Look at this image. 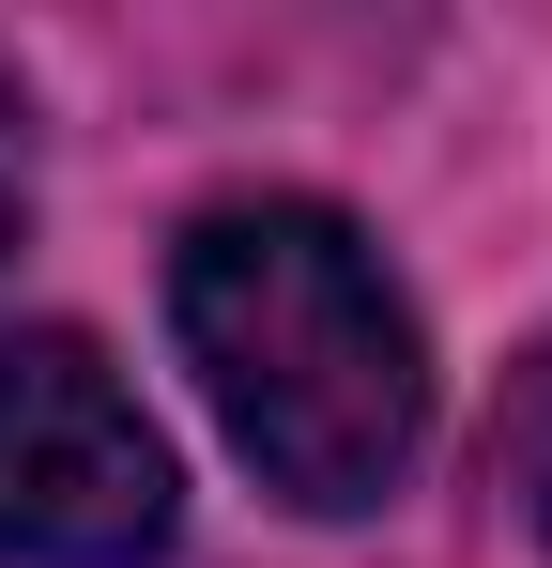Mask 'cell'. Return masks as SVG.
Instances as JSON below:
<instances>
[{
  "instance_id": "6da1fadb",
  "label": "cell",
  "mask_w": 552,
  "mask_h": 568,
  "mask_svg": "<svg viewBox=\"0 0 552 568\" xmlns=\"http://www.w3.org/2000/svg\"><path fill=\"white\" fill-rule=\"evenodd\" d=\"M170 323H184L215 430L262 462V491L323 507V523L399 491L415 430H430V338H415V307L368 262L354 215L215 200L170 246Z\"/></svg>"
},
{
  "instance_id": "7a4b0ae2",
  "label": "cell",
  "mask_w": 552,
  "mask_h": 568,
  "mask_svg": "<svg viewBox=\"0 0 552 568\" xmlns=\"http://www.w3.org/2000/svg\"><path fill=\"white\" fill-rule=\"evenodd\" d=\"M184 523L170 430L92 338H0V568H154Z\"/></svg>"
},
{
  "instance_id": "3957f363",
  "label": "cell",
  "mask_w": 552,
  "mask_h": 568,
  "mask_svg": "<svg viewBox=\"0 0 552 568\" xmlns=\"http://www.w3.org/2000/svg\"><path fill=\"white\" fill-rule=\"evenodd\" d=\"M507 491L552 523V338H538V369L507 384Z\"/></svg>"
},
{
  "instance_id": "277c9868",
  "label": "cell",
  "mask_w": 552,
  "mask_h": 568,
  "mask_svg": "<svg viewBox=\"0 0 552 568\" xmlns=\"http://www.w3.org/2000/svg\"><path fill=\"white\" fill-rule=\"evenodd\" d=\"M16 231H31V154H16V93H0V262H16Z\"/></svg>"
}]
</instances>
